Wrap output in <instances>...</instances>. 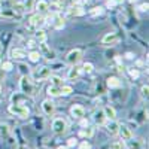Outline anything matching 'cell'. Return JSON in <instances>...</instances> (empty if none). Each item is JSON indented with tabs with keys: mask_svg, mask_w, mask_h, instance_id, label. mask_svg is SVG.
<instances>
[{
	"mask_svg": "<svg viewBox=\"0 0 149 149\" xmlns=\"http://www.w3.org/2000/svg\"><path fill=\"white\" fill-rule=\"evenodd\" d=\"M19 88H21V93L26 94L27 97H34L37 93H36V86L33 84V81L27 76H22L21 81H19Z\"/></svg>",
	"mask_w": 149,
	"mask_h": 149,
	"instance_id": "obj_1",
	"label": "cell"
},
{
	"mask_svg": "<svg viewBox=\"0 0 149 149\" xmlns=\"http://www.w3.org/2000/svg\"><path fill=\"white\" fill-rule=\"evenodd\" d=\"M8 110H9V113L19 116V118H27L30 115V109L26 104H19V103H10Z\"/></svg>",
	"mask_w": 149,
	"mask_h": 149,
	"instance_id": "obj_2",
	"label": "cell"
},
{
	"mask_svg": "<svg viewBox=\"0 0 149 149\" xmlns=\"http://www.w3.org/2000/svg\"><path fill=\"white\" fill-rule=\"evenodd\" d=\"M49 76H51V69H49L48 66L37 67V69H34L33 73H31V78H33V81H36V82L45 81V79H48Z\"/></svg>",
	"mask_w": 149,
	"mask_h": 149,
	"instance_id": "obj_3",
	"label": "cell"
},
{
	"mask_svg": "<svg viewBox=\"0 0 149 149\" xmlns=\"http://www.w3.org/2000/svg\"><path fill=\"white\" fill-rule=\"evenodd\" d=\"M82 57H84L82 49L74 48V49H72V51L66 55V63H67V64H70V66L79 64V63H81V60H82Z\"/></svg>",
	"mask_w": 149,
	"mask_h": 149,
	"instance_id": "obj_4",
	"label": "cell"
},
{
	"mask_svg": "<svg viewBox=\"0 0 149 149\" xmlns=\"http://www.w3.org/2000/svg\"><path fill=\"white\" fill-rule=\"evenodd\" d=\"M51 127H52V131L55 134H64L67 130V121L64 118H54Z\"/></svg>",
	"mask_w": 149,
	"mask_h": 149,
	"instance_id": "obj_5",
	"label": "cell"
},
{
	"mask_svg": "<svg viewBox=\"0 0 149 149\" xmlns=\"http://www.w3.org/2000/svg\"><path fill=\"white\" fill-rule=\"evenodd\" d=\"M119 40V37L115 31H110V33H106L103 37H102V45L104 46H112V45H115L116 42Z\"/></svg>",
	"mask_w": 149,
	"mask_h": 149,
	"instance_id": "obj_6",
	"label": "cell"
},
{
	"mask_svg": "<svg viewBox=\"0 0 149 149\" xmlns=\"http://www.w3.org/2000/svg\"><path fill=\"white\" fill-rule=\"evenodd\" d=\"M42 110L45 115H54L55 113V103L51 98H46V100L42 102Z\"/></svg>",
	"mask_w": 149,
	"mask_h": 149,
	"instance_id": "obj_7",
	"label": "cell"
},
{
	"mask_svg": "<svg viewBox=\"0 0 149 149\" xmlns=\"http://www.w3.org/2000/svg\"><path fill=\"white\" fill-rule=\"evenodd\" d=\"M104 127H106V130L110 136H116L118 131H119V124L115 119H109L107 122H104Z\"/></svg>",
	"mask_w": 149,
	"mask_h": 149,
	"instance_id": "obj_8",
	"label": "cell"
},
{
	"mask_svg": "<svg viewBox=\"0 0 149 149\" xmlns=\"http://www.w3.org/2000/svg\"><path fill=\"white\" fill-rule=\"evenodd\" d=\"M70 113L73 118H76V119H81L85 116V107L81 106V104H73L70 107Z\"/></svg>",
	"mask_w": 149,
	"mask_h": 149,
	"instance_id": "obj_9",
	"label": "cell"
},
{
	"mask_svg": "<svg viewBox=\"0 0 149 149\" xmlns=\"http://www.w3.org/2000/svg\"><path fill=\"white\" fill-rule=\"evenodd\" d=\"M81 73H82V69H81L78 64H74V66H72V67L69 69V72H67V79H69V81L78 79V78L81 76Z\"/></svg>",
	"mask_w": 149,
	"mask_h": 149,
	"instance_id": "obj_10",
	"label": "cell"
},
{
	"mask_svg": "<svg viewBox=\"0 0 149 149\" xmlns=\"http://www.w3.org/2000/svg\"><path fill=\"white\" fill-rule=\"evenodd\" d=\"M93 119H94V122H95V124H98V125H104V122L107 121V118H106V115H104L103 109H98V110H95V112H94V116H93Z\"/></svg>",
	"mask_w": 149,
	"mask_h": 149,
	"instance_id": "obj_11",
	"label": "cell"
},
{
	"mask_svg": "<svg viewBox=\"0 0 149 149\" xmlns=\"http://www.w3.org/2000/svg\"><path fill=\"white\" fill-rule=\"evenodd\" d=\"M30 24L34 27V29H37L39 30L43 24H45V17L42 15V14H37V15H34V17H31V19H30Z\"/></svg>",
	"mask_w": 149,
	"mask_h": 149,
	"instance_id": "obj_12",
	"label": "cell"
},
{
	"mask_svg": "<svg viewBox=\"0 0 149 149\" xmlns=\"http://www.w3.org/2000/svg\"><path fill=\"white\" fill-rule=\"evenodd\" d=\"M10 57L15 60H21L27 57V51L24 48H12L10 49Z\"/></svg>",
	"mask_w": 149,
	"mask_h": 149,
	"instance_id": "obj_13",
	"label": "cell"
},
{
	"mask_svg": "<svg viewBox=\"0 0 149 149\" xmlns=\"http://www.w3.org/2000/svg\"><path fill=\"white\" fill-rule=\"evenodd\" d=\"M36 10H37V14H46V12L49 10V3L46 2V0H37L36 2Z\"/></svg>",
	"mask_w": 149,
	"mask_h": 149,
	"instance_id": "obj_14",
	"label": "cell"
},
{
	"mask_svg": "<svg viewBox=\"0 0 149 149\" xmlns=\"http://www.w3.org/2000/svg\"><path fill=\"white\" fill-rule=\"evenodd\" d=\"M118 134L122 136V140H131V139H133V131H131L127 125H119Z\"/></svg>",
	"mask_w": 149,
	"mask_h": 149,
	"instance_id": "obj_15",
	"label": "cell"
},
{
	"mask_svg": "<svg viewBox=\"0 0 149 149\" xmlns=\"http://www.w3.org/2000/svg\"><path fill=\"white\" fill-rule=\"evenodd\" d=\"M106 84H107V86H109L110 90H116V88H121V85H122L121 79H119V78H116V76H110V78H107Z\"/></svg>",
	"mask_w": 149,
	"mask_h": 149,
	"instance_id": "obj_16",
	"label": "cell"
},
{
	"mask_svg": "<svg viewBox=\"0 0 149 149\" xmlns=\"http://www.w3.org/2000/svg\"><path fill=\"white\" fill-rule=\"evenodd\" d=\"M103 112H104V115H106L107 119H115L116 118V110L112 107V106H104Z\"/></svg>",
	"mask_w": 149,
	"mask_h": 149,
	"instance_id": "obj_17",
	"label": "cell"
},
{
	"mask_svg": "<svg viewBox=\"0 0 149 149\" xmlns=\"http://www.w3.org/2000/svg\"><path fill=\"white\" fill-rule=\"evenodd\" d=\"M48 94L51 95V97H58V95H61V86L49 85V86H48Z\"/></svg>",
	"mask_w": 149,
	"mask_h": 149,
	"instance_id": "obj_18",
	"label": "cell"
},
{
	"mask_svg": "<svg viewBox=\"0 0 149 149\" xmlns=\"http://www.w3.org/2000/svg\"><path fill=\"white\" fill-rule=\"evenodd\" d=\"M27 57H29V60L31 61V63H39V60H40L42 54H40L39 51H31Z\"/></svg>",
	"mask_w": 149,
	"mask_h": 149,
	"instance_id": "obj_19",
	"label": "cell"
},
{
	"mask_svg": "<svg viewBox=\"0 0 149 149\" xmlns=\"http://www.w3.org/2000/svg\"><path fill=\"white\" fill-rule=\"evenodd\" d=\"M48 79H51V85H54V86H63L64 85V82H63V79H61L60 76H49Z\"/></svg>",
	"mask_w": 149,
	"mask_h": 149,
	"instance_id": "obj_20",
	"label": "cell"
},
{
	"mask_svg": "<svg viewBox=\"0 0 149 149\" xmlns=\"http://www.w3.org/2000/svg\"><path fill=\"white\" fill-rule=\"evenodd\" d=\"M36 39H37V42H39L40 45L45 43V42H46V33H45L43 30H37V33H36Z\"/></svg>",
	"mask_w": 149,
	"mask_h": 149,
	"instance_id": "obj_21",
	"label": "cell"
},
{
	"mask_svg": "<svg viewBox=\"0 0 149 149\" xmlns=\"http://www.w3.org/2000/svg\"><path fill=\"white\" fill-rule=\"evenodd\" d=\"M54 27L58 29V30L63 29V27H64V18L60 17V15H57V17H55V21H54Z\"/></svg>",
	"mask_w": 149,
	"mask_h": 149,
	"instance_id": "obj_22",
	"label": "cell"
},
{
	"mask_svg": "<svg viewBox=\"0 0 149 149\" xmlns=\"http://www.w3.org/2000/svg\"><path fill=\"white\" fill-rule=\"evenodd\" d=\"M94 134V128L93 127H86V130H81L79 131V136H82V137H91V136Z\"/></svg>",
	"mask_w": 149,
	"mask_h": 149,
	"instance_id": "obj_23",
	"label": "cell"
},
{
	"mask_svg": "<svg viewBox=\"0 0 149 149\" xmlns=\"http://www.w3.org/2000/svg\"><path fill=\"white\" fill-rule=\"evenodd\" d=\"M73 93L72 85H63L61 86V95H70Z\"/></svg>",
	"mask_w": 149,
	"mask_h": 149,
	"instance_id": "obj_24",
	"label": "cell"
},
{
	"mask_svg": "<svg viewBox=\"0 0 149 149\" xmlns=\"http://www.w3.org/2000/svg\"><path fill=\"white\" fill-rule=\"evenodd\" d=\"M12 69H14L12 61H3V63H2V70H3V72H10Z\"/></svg>",
	"mask_w": 149,
	"mask_h": 149,
	"instance_id": "obj_25",
	"label": "cell"
},
{
	"mask_svg": "<svg viewBox=\"0 0 149 149\" xmlns=\"http://www.w3.org/2000/svg\"><path fill=\"white\" fill-rule=\"evenodd\" d=\"M112 149H125V143L124 140H116L112 143Z\"/></svg>",
	"mask_w": 149,
	"mask_h": 149,
	"instance_id": "obj_26",
	"label": "cell"
},
{
	"mask_svg": "<svg viewBox=\"0 0 149 149\" xmlns=\"http://www.w3.org/2000/svg\"><path fill=\"white\" fill-rule=\"evenodd\" d=\"M81 69H82V72H85V73H91V72L94 70V64H93V63H85Z\"/></svg>",
	"mask_w": 149,
	"mask_h": 149,
	"instance_id": "obj_27",
	"label": "cell"
},
{
	"mask_svg": "<svg viewBox=\"0 0 149 149\" xmlns=\"http://www.w3.org/2000/svg\"><path fill=\"white\" fill-rule=\"evenodd\" d=\"M128 73H130V76H131L133 79H137V78L140 76V72H139L137 69H134V67L128 69Z\"/></svg>",
	"mask_w": 149,
	"mask_h": 149,
	"instance_id": "obj_28",
	"label": "cell"
},
{
	"mask_svg": "<svg viewBox=\"0 0 149 149\" xmlns=\"http://www.w3.org/2000/svg\"><path fill=\"white\" fill-rule=\"evenodd\" d=\"M104 12V9L102 8V6H95V8H93V10H91V15H102Z\"/></svg>",
	"mask_w": 149,
	"mask_h": 149,
	"instance_id": "obj_29",
	"label": "cell"
},
{
	"mask_svg": "<svg viewBox=\"0 0 149 149\" xmlns=\"http://www.w3.org/2000/svg\"><path fill=\"white\" fill-rule=\"evenodd\" d=\"M78 145V139H74V137H70L67 140V148H74Z\"/></svg>",
	"mask_w": 149,
	"mask_h": 149,
	"instance_id": "obj_30",
	"label": "cell"
},
{
	"mask_svg": "<svg viewBox=\"0 0 149 149\" xmlns=\"http://www.w3.org/2000/svg\"><path fill=\"white\" fill-rule=\"evenodd\" d=\"M122 2H124V0H109L107 6H109V8H113V6H116V5H121Z\"/></svg>",
	"mask_w": 149,
	"mask_h": 149,
	"instance_id": "obj_31",
	"label": "cell"
},
{
	"mask_svg": "<svg viewBox=\"0 0 149 149\" xmlns=\"http://www.w3.org/2000/svg\"><path fill=\"white\" fill-rule=\"evenodd\" d=\"M79 149H91V143L86 142V140H84L82 143H79Z\"/></svg>",
	"mask_w": 149,
	"mask_h": 149,
	"instance_id": "obj_32",
	"label": "cell"
},
{
	"mask_svg": "<svg viewBox=\"0 0 149 149\" xmlns=\"http://www.w3.org/2000/svg\"><path fill=\"white\" fill-rule=\"evenodd\" d=\"M148 91H149V86H148V84H146V85H143V86H142V90H140L142 97H148Z\"/></svg>",
	"mask_w": 149,
	"mask_h": 149,
	"instance_id": "obj_33",
	"label": "cell"
},
{
	"mask_svg": "<svg viewBox=\"0 0 149 149\" xmlns=\"http://www.w3.org/2000/svg\"><path fill=\"white\" fill-rule=\"evenodd\" d=\"M72 14H73V15H82L84 10H81V8H74V9L72 10Z\"/></svg>",
	"mask_w": 149,
	"mask_h": 149,
	"instance_id": "obj_34",
	"label": "cell"
},
{
	"mask_svg": "<svg viewBox=\"0 0 149 149\" xmlns=\"http://www.w3.org/2000/svg\"><path fill=\"white\" fill-rule=\"evenodd\" d=\"M148 8H149V5H148V3H143V5H140V8H139V9H140L142 12H146V10H148Z\"/></svg>",
	"mask_w": 149,
	"mask_h": 149,
	"instance_id": "obj_35",
	"label": "cell"
},
{
	"mask_svg": "<svg viewBox=\"0 0 149 149\" xmlns=\"http://www.w3.org/2000/svg\"><path fill=\"white\" fill-rule=\"evenodd\" d=\"M81 119H82V118H81ZM81 127H88V121L82 119V121H81Z\"/></svg>",
	"mask_w": 149,
	"mask_h": 149,
	"instance_id": "obj_36",
	"label": "cell"
},
{
	"mask_svg": "<svg viewBox=\"0 0 149 149\" xmlns=\"http://www.w3.org/2000/svg\"><path fill=\"white\" fill-rule=\"evenodd\" d=\"M133 57H134V55H133L131 52H128V54H127V58H133Z\"/></svg>",
	"mask_w": 149,
	"mask_h": 149,
	"instance_id": "obj_37",
	"label": "cell"
},
{
	"mask_svg": "<svg viewBox=\"0 0 149 149\" xmlns=\"http://www.w3.org/2000/svg\"><path fill=\"white\" fill-rule=\"evenodd\" d=\"M57 149H67V146H60V148H57Z\"/></svg>",
	"mask_w": 149,
	"mask_h": 149,
	"instance_id": "obj_38",
	"label": "cell"
},
{
	"mask_svg": "<svg viewBox=\"0 0 149 149\" xmlns=\"http://www.w3.org/2000/svg\"><path fill=\"white\" fill-rule=\"evenodd\" d=\"M130 2H131V3H134V2H137V0H130Z\"/></svg>",
	"mask_w": 149,
	"mask_h": 149,
	"instance_id": "obj_39",
	"label": "cell"
}]
</instances>
